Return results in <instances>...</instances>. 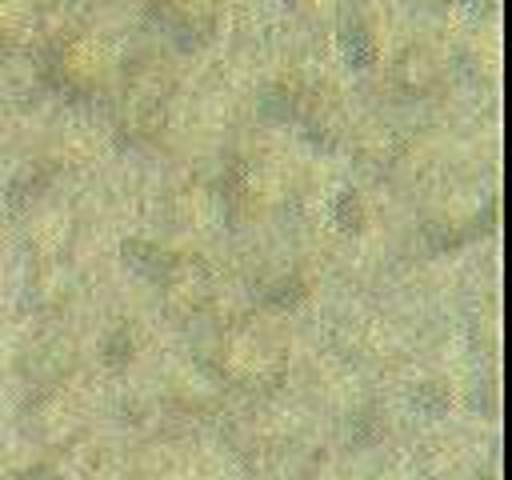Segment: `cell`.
Returning a JSON list of instances; mask_svg holds the SVG:
<instances>
[{
	"label": "cell",
	"instance_id": "6da1fadb",
	"mask_svg": "<svg viewBox=\"0 0 512 480\" xmlns=\"http://www.w3.org/2000/svg\"><path fill=\"white\" fill-rule=\"evenodd\" d=\"M20 480H64V476H60L52 464H36V468H28Z\"/></svg>",
	"mask_w": 512,
	"mask_h": 480
}]
</instances>
